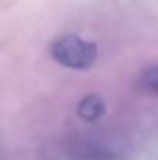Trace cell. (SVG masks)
Segmentation results:
<instances>
[{
	"mask_svg": "<svg viewBox=\"0 0 158 160\" xmlns=\"http://www.w3.org/2000/svg\"><path fill=\"white\" fill-rule=\"evenodd\" d=\"M51 58L60 65L73 70H87L98 59V47L78 34L68 33L56 38L50 45Z\"/></svg>",
	"mask_w": 158,
	"mask_h": 160,
	"instance_id": "1",
	"label": "cell"
},
{
	"mask_svg": "<svg viewBox=\"0 0 158 160\" xmlns=\"http://www.w3.org/2000/svg\"><path fill=\"white\" fill-rule=\"evenodd\" d=\"M76 112H78L79 118H82L84 121L92 123V121L99 120L105 113V103L99 95L90 93V95H85L78 103Z\"/></svg>",
	"mask_w": 158,
	"mask_h": 160,
	"instance_id": "2",
	"label": "cell"
},
{
	"mask_svg": "<svg viewBox=\"0 0 158 160\" xmlns=\"http://www.w3.org/2000/svg\"><path fill=\"white\" fill-rule=\"evenodd\" d=\"M138 87L147 95H158V64L147 67L140 75Z\"/></svg>",
	"mask_w": 158,
	"mask_h": 160,
	"instance_id": "3",
	"label": "cell"
}]
</instances>
